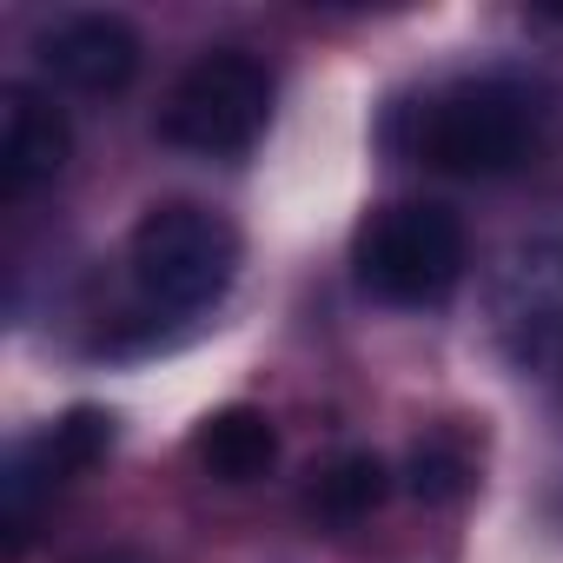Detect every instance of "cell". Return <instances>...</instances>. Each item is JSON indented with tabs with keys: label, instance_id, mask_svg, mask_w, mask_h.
<instances>
[{
	"label": "cell",
	"instance_id": "1",
	"mask_svg": "<svg viewBox=\"0 0 563 563\" xmlns=\"http://www.w3.org/2000/svg\"><path fill=\"white\" fill-rule=\"evenodd\" d=\"M126 272H133V292H140L146 312H166V319L173 312H206L239 272V232L212 206H192V199L153 206L133 225Z\"/></svg>",
	"mask_w": 563,
	"mask_h": 563
},
{
	"label": "cell",
	"instance_id": "2",
	"mask_svg": "<svg viewBox=\"0 0 563 563\" xmlns=\"http://www.w3.org/2000/svg\"><path fill=\"white\" fill-rule=\"evenodd\" d=\"M418 159L457 179L517 173L537 146V107L510 80H457L418 107Z\"/></svg>",
	"mask_w": 563,
	"mask_h": 563
},
{
	"label": "cell",
	"instance_id": "3",
	"mask_svg": "<svg viewBox=\"0 0 563 563\" xmlns=\"http://www.w3.org/2000/svg\"><path fill=\"white\" fill-rule=\"evenodd\" d=\"M265 120H272V74H265L252 54H239V47L199 54V60L173 80V93H166V107H159V133H166L173 146L212 153V159L245 153V146L265 133Z\"/></svg>",
	"mask_w": 563,
	"mask_h": 563
},
{
	"label": "cell",
	"instance_id": "4",
	"mask_svg": "<svg viewBox=\"0 0 563 563\" xmlns=\"http://www.w3.org/2000/svg\"><path fill=\"white\" fill-rule=\"evenodd\" d=\"M358 278L385 306H438L464 278V225L431 199L385 206L358 239Z\"/></svg>",
	"mask_w": 563,
	"mask_h": 563
},
{
	"label": "cell",
	"instance_id": "5",
	"mask_svg": "<svg viewBox=\"0 0 563 563\" xmlns=\"http://www.w3.org/2000/svg\"><path fill=\"white\" fill-rule=\"evenodd\" d=\"M490 339L523 378L563 372V245L523 239L490 278Z\"/></svg>",
	"mask_w": 563,
	"mask_h": 563
},
{
	"label": "cell",
	"instance_id": "6",
	"mask_svg": "<svg viewBox=\"0 0 563 563\" xmlns=\"http://www.w3.org/2000/svg\"><path fill=\"white\" fill-rule=\"evenodd\" d=\"M67 153H74V126L41 87H8L0 93V192L27 199V192L54 186Z\"/></svg>",
	"mask_w": 563,
	"mask_h": 563
},
{
	"label": "cell",
	"instance_id": "7",
	"mask_svg": "<svg viewBox=\"0 0 563 563\" xmlns=\"http://www.w3.org/2000/svg\"><path fill=\"white\" fill-rule=\"evenodd\" d=\"M41 67L74 93H120L140 74V34L120 14H67L41 34Z\"/></svg>",
	"mask_w": 563,
	"mask_h": 563
},
{
	"label": "cell",
	"instance_id": "8",
	"mask_svg": "<svg viewBox=\"0 0 563 563\" xmlns=\"http://www.w3.org/2000/svg\"><path fill=\"white\" fill-rule=\"evenodd\" d=\"M272 457H278V431H272V418H258L245 405L206 418V431H199V464L219 484H252L272 471Z\"/></svg>",
	"mask_w": 563,
	"mask_h": 563
},
{
	"label": "cell",
	"instance_id": "9",
	"mask_svg": "<svg viewBox=\"0 0 563 563\" xmlns=\"http://www.w3.org/2000/svg\"><path fill=\"white\" fill-rule=\"evenodd\" d=\"M319 517H332V523H358V517H372L378 504H385V464L378 457H339L325 477H319Z\"/></svg>",
	"mask_w": 563,
	"mask_h": 563
},
{
	"label": "cell",
	"instance_id": "10",
	"mask_svg": "<svg viewBox=\"0 0 563 563\" xmlns=\"http://www.w3.org/2000/svg\"><path fill=\"white\" fill-rule=\"evenodd\" d=\"M464 477H471V457H464L451 438H424V444L411 451V490H418V497H457Z\"/></svg>",
	"mask_w": 563,
	"mask_h": 563
},
{
	"label": "cell",
	"instance_id": "11",
	"mask_svg": "<svg viewBox=\"0 0 563 563\" xmlns=\"http://www.w3.org/2000/svg\"><path fill=\"white\" fill-rule=\"evenodd\" d=\"M87 563H146L140 550H100V556H87Z\"/></svg>",
	"mask_w": 563,
	"mask_h": 563
}]
</instances>
